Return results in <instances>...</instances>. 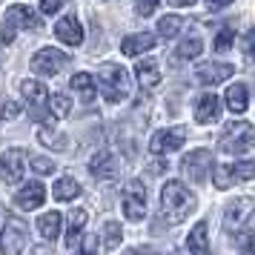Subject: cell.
I'll use <instances>...</instances> for the list:
<instances>
[{"label": "cell", "mask_w": 255, "mask_h": 255, "mask_svg": "<svg viewBox=\"0 0 255 255\" xmlns=\"http://www.w3.org/2000/svg\"><path fill=\"white\" fill-rule=\"evenodd\" d=\"M26 250V227L17 218H9V227L0 235V255H23Z\"/></svg>", "instance_id": "9c48e42d"}, {"label": "cell", "mask_w": 255, "mask_h": 255, "mask_svg": "<svg viewBox=\"0 0 255 255\" xmlns=\"http://www.w3.org/2000/svg\"><path fill=\"white\" fill-rule=\"evenodd\" d=\"M23 172H26V152L23 149H6L0 155V178L6 184L23 181Z\"/></svg>", "instance_id": "ba28073f"}, {"label": "cell", "mask_w": 255, "mask_h": 255, "mask_svg": "<svg viewBox=\"0 0 255 255\" xmlns=\"http://www.w3.org/2000/svg\"><path fill=\"white\" fill-rule=\"evenodd\" d=\"M78 255H98V235H86Z\"/></svg>", "instance_id": "74e56055"}, {"label": "cell", "mask_w": 255, "mask_h": 255, "mask_svg": "<svg viewBox=\"0 0 255 255\" xmlns=\"http://www.w3.org/2000/svg\"><path fill=\"white\" fill-rule=\"evenodd\" d=\"M186 140V129L184 127H169L155 132L149 140V152L152 155H166V152H178Z\"/></svg>", "instance_id": "8992f818"}, {"label": "cell", "mask_w": 255, "mask_h": 255, "mask_svg": "<svg viewBox=\"0 0 255 255\" xmlns=\"http://www.w3.org/2000/svg\"><path fill=\"white\" fill-rule=\"evenodd\" d=\"M195 212V195L181 181H166L161 189V215L166 224H184Z\"/></svg>", "instance_id": "6da1fadb"}, {"label": "cell", "mask_w": 255, "mask_h": 255, "mask_svg": "<svg viewBox=\"0 0 255 255\" xmlns=\"http://www.w3.org/2000/svg\"><path fill=\"white\" fill-rule=\"evenodd\" d=\"M215 186H218V189H230L232 186L230 166H215Z\"/></svg>", "instance_id": "d6a6232c"}, {"label": "cell", "mask_w": 255, "mask_h": 255, "mask_svg": "<svg viewBox=\"0 0 255 255\" xmlns=\"http://www.w3.org/2000/svg\"><path fill=\"white\" fill-rule=\"evenodd\" d=\"M40 20H37V14L29 9V6H9L6 9V17H3V23H0V40L3 43H12L14 35H17V29H37Z\"/></svg>", "instance_id": "277c9868"}, {"label": "cell", "mask_w": 255, "mask_h": 255, "mask_svg": "<svg viewBox=\"0 0 255 255\" xmlns=\"http://www.w3.org/2000/svg\"><path fill=\"white\" fill-rule=\"evenodd\" d=\"M49 109H52L55 118H66L69 109H72V101L66 98V95H52V98H49Z\"/></svg>", "instance_id": "f546056e"}, {"label": "cell", "mask_w": 255, "mask_h": 255, "mask_svg": "<svg viewBox=\"0 0 255 255\" xmlns=\"http://www.w3.org/2000/svg\"><path fill=\"white\" fill-rule=\"evenodd\" d=\"M149 255H152V253H149ZM166 255H172V253H166Z\"/></svg>", "instance_id": "ee69618b"}, {"label": "cell", "mask_w": 255, "mask_h": 255, "mask_svg": "<svg viewBox=\"0 0 255 255\" xmlns=\"http://www.w3.org/2000/svg\"><path fill=\"white\" fill-rule=\"evenodd\" d=\"M209 169H212V155H209L207 149L189 152L184 158V163H181V172H184L189 181H195V184H204V181H207Z\"/></svg>", "instance_id": "52a82bcc"}, {"label": "cell", "mask_w": 255, "mask_h": 255, "mask_svg": "<svg viewBox=\"0 0 255 255\" xmlns=\"http://www.w3.org/2000/svg\"><path fill=\"white\" fill-rule=\"evenodd\" d=\"M152 46H155V35H149V32H135V35H127L121 40V52H124L127 58L143 55V52H149Z\"/></svg>", "instance_id": "e0dca14e"}, {"label": "cell", "mask_w": 255, "mask_h": 255, "mask_svg": "<svg viewBox=\"0 0 255 255\" xmlns=\"http://www.w3.org/2000/svg\"><path fill=\"white\" fill-rule=\"evenodd\" d=\"M221 118V101L215 95H204L195 106V121L198 124H215Z\"/></svg>", "instance_id": "d6986e66"}, {"label": "cell", "mask_w": 255, "mask_h": 255, "mask_svg": "<svg viewBox=\"0 0 255 255\" xmlns=\"http://www.w3.org/2000/svg\"><path fill=\"white\" fill-rule=\"evenodd\" d=\"M232 0H207V6L215 12V9H224V6H230Z\"/></svg>", "instance_id": "ab89813d"}, {"label": "cell", "mask_w": 255, "mask_h": 255, "mask_svg": "<svg viewBox=\"0 0 255 255\" xmlns=\"http://www.w3.org/2000/svg\"><path fill=\"white\" fill-rule=\"evenodd\" d=\"M253 212H255V198H238L224 212V227L230 232H238L247 221L253 218Z\"/></svg>", "instance_id": "30bf717a"}, {"label": "cell", "mask_w": 255, "mask_h": 255, "mask_svg": "<svg viewBox=\"0 0 255 255\" xmlns=\"http://www.w3.org/2000/svg\"><path fill=\"white\" fill-rule=\"evenodd\" d=\"M60 224H63L60 212H46V215L37 218V232H40L46 241H55V238L60 235Z\"/></svg>", "instance_id": "603a6c76"}, {"label": "cell", "mask_w": 255, "mask_h": 255, "mask_svg": "<svg viewBox=\"0 0 255 255\" xmlns=\"http://www.w3.org/2000/svg\"><path fill=\"white\" fill-rule=\"evenodd\" d=\"M43 201H46V186L40 184V181H29V184L20 186L17 195H14V204L20 209H37Z\"/></svg>", "instance_id": "4fadbf2b"}, {"label": "cell", "mask_w": 255, "mask_h": 255, "mask_svg": "<svg viewBox=\"0 0 255 255\" xmlns=\"http://www.w3.org/2000/svg\"><path fill=\"white\" fill-rule=\"evenodd\" d=\"M14 118H20V104L3 101V104H0V121H14Z\"/></svg>", "instance_id": "1f68e13d"}, {"label": "cell", "mask_w": 255, "mask_h": 255, "mask_svg": "<svg viewBox=\"0 0 255 255\" xmlns=\"http://www.w3.org/2000/svg\"><path fill=\"white\" fill-rule=\"evenodd\" d=\"M241 255H255V247H244V253Z\"/></svg>", "instance_id": "b9f144b4"}, {"label": "cell", "mask_w": 255, "mask_h": 255, "mask_svg": "<svg viewBox=\"0 0 255 255\" xmlns=\"http://www.w3.org/2000/svg\"><path fill=\"white\" fill-rule=\"evenodd\" d=\"M29 166L37 169V172H52V169H55V161H49V158H37V155H29Z\"/></svg>", "instance_id": "e575fe53"}, {"label": "cell", "mask_w": 255, "mask_h": 255, "mask_svg": "<svg viewBox=\"0 0 255 255\" xmlns=\"http://www.w3.org/2000/svg\"><path fill=\"white\" fill-rule=\"evenodd\" d=\"M232 181H253L255 178V158H244V161L230 166Z\"/></svg>", "instance_id": "484cf974"}, {"label": "cell", "mask_w": 255, "mask_h": 255, "mask_svg": "<svg viewBox=\"0 0 255 255\" xmlns=\"http://www.w3.org/2000/svg\"><path fill=\"white\" fill-rule=\"evenodd\" d=\"M89 172L98 178V181H115L121 166H118V158L112 152H95L92 161H89Z\"/></svg>", "instance_id": "7c38bea8"}, {"label": "cell", "mask_w": 255, "mask_h": 255, "mask_svg": "<svg viewBox=\"0 0 255 255\" xmlns=\"http://www.w3.org/2000/svg\"><path fill=\"white\" fill-rule=\"evenodd\" d=\"M98 86L109 104H121L129 98V75L118 63H104L98 72Z\"/></svg>", "instance_id": "7a4b0ae2"}, {"label": "cell", "mask_w": 255, "mask_h": 255, "mask_svg": "<svg viewBox=\"0 0 255 255\" xmlns=\"http://www.w3.org/2000/svg\"><path fill=\"white\" fill-rule=\"evenodd\" d=\"M241 49H244V55L250 60H255V26L247 32V37H244V43H241Z\"/></svg>", "instance_id": "8d00e7d4"}, {"label": "cell", "mask_w": 255, "mask_h": 255, "mask_svg": "<svg viewBox=\"0 0 255 255\" xmlns=\"http://www.w3.org/2000/svg\"><path fill=\"white\" fill-rule=\"evenodd\" d=\"M83 224H86V209H75L69 215V230H66V247H75V238L81 235Z\"/></svg>", "instance_id": "4316f807"}, {"label": "cell", "mask_w": 255, "mask_h": 255, "mask_svg": "<svg viewBox=\"0 0 255 255\" xmlns=\"http://www.w3.org/2000/svg\"><path fill=\"white\" fill-rule=\"evenodd\" d=\"M227 106H230V112H235V115H241V112H247V104H250V92H247V86L244 83H232L230 89H227Z\"/></svg>", "instance_id": "44dd1931"}, {"label": "cell", "mask_w": 255, "mask_h": 255, "mask_svg": "<svg viewBox=\"0 0 255 255\" xmlns=\"http://www.w3.org/2000/svg\"><path fill=\"white\" fill-rule=\"evenodd\" d=\"M169 3H172V6H192L195 0H169Z\"/></svg>", "instance_id": "60d3db41"}, {"label": "cell", "mask_w": 255, "mask_h": 255, "mask_svg": "<svg viewBox=\"0 0 255 255\" xmlns=\"http://www.w3.org/2000/svg\"><path fill=\"white\" fill-rule=\"evenodd\" d=\"M66 60L69 58H66L63 52L46 46V49H40L35 58H32V69H35L37 75H43V78H52V75H58V72L66 66Z\"/></svg>", "instance_id": "8fae6325"}, {"label": "cell", "mask_w": 255, "mask_h": 255, "mask_svg": "<svg viewBox=\"0 0 255 255\" xmlns=\"http://www.w3.org/2000/svg\"><path fill=\"white\" fill-rule=\"evenodd\" d=\"M127 255H149V253H143V250H129Z\"/></svg>", "instance_id": "7bdbcfd3"}, {"label": "cell", "mask_w": 255, "mask_h": 255, "mask_svg": "<svg viewBox=\"0 0 255 255\" xmlns=\"http://www.w3.org/2000/svg\"><path fill=\"white\" fill-rule=\"evenodd\" d=\"M204 52V43H201V37L192 35V37H184L181 43H178V58H184V60H192L198 58Z\"/></svg>", "instance_id": "d4e9b609"}, {"label": "cell", "mask_w": 255, "mask_h": 255, "mask_svg": "<svg viewBox=\"0 0 255 255\" xmlns=\"http://www.w3.org/2000/svg\"><path fill=\"white\" fill-rule=\"evenodd\" d=\"M55 35H58V40H63V43L78 46V43H83V26H81V20H78L75 14H66L63 20H58Z\"/></svg>", "instance_id": "2e32d148"}, {"label": "cell", "mask_w": 255, "mask_h": 255, "mask_svg": "<svg viewBox=\"0 0 255 255\" xmlns=\"http://www.w3.org/2000/svg\"><path fill=\"white\" fill-rule=\"evenodd\" d=\"M255 149V127L247 121H232L221 135V152L227 155H244Z\"/></svg>", "instance_id": "3957f363"}, {"label": "cell", "mask_w": 255, "mask_h": 255, "mask_svg": "<svg viewBox=\"0 0 255 255\" xmlns=\"http://www.w3.org/2000/svg\"><path fill=\"white\" fill-rule=\"evenodd\" d=\"M52 195L58 198V201H75V198L81 195V184L75 181V178H60V181H55V186H52Z\"/></svg>", "instance_id": "cb8c5ba5"}, {"label": "cell", "mask_w": 255, "mask_h": 255, "mask_svg": "<svg viewBox=\"0 0 255 255\" xmlns=\"http://www.w3.org/2000/svg\"><path fill=\"white\" fill-rule=\"evenodd\" d=\"M232 72H235V66H230V63H204V66H198V81L204 86H215V83L230 81Z\"/></svg>", "instance_id": "9a60e30c"}, {"label": "cell", "mask_w": 255, "mask_h": 255, "mask_svg": "<svg viewBox=\"0 0 255 255\" xmlns=\"http://www.w3.org/2000/svg\"><path fill=\"white\" fill-rule=\"evenodd\" d=\"M232 43H235V32H232V29H221L218 37L212 40V49L224 55V52H230V49H232Z\"/></svg>", "instance_id": "4dcf8cb0"}, {"label": "cell", "mask_w": 255, "mask_h": 255, "mask_svg": "<svg viewBox=\"0 0 255 255\" xmlns=\"http://www.w3.org/2000/svg\"><path fill=\"white\" fill-rule=\"evenodd\" d=\"M37 138H40L43 146H52V149H66V146H69V140L58 138V132H55V129H49V127L40 129V135H37Z\"/></svg>", "instance_id": "f1b7e54d"}, {"label": "cell", "mask_w": 255, "mask_h": 255, "mask_svg": "<svg viewBox=\"0 0 255 255\" xmlns=\"http://www.w3.org/2000/svg\"><path fill=\"white\" fill-rule=\"evenodd\" d=\"M60 6H63V0H40V12H43V14L60 12Z\"/></svg>", "instance_id": "f35d334b"}, {"label": "cell", "mask_w": 255, "mask_h": 255, "mask_svg": "<svg viewBox=\"0 0 255 255\" xmlns=\"http://www.w3.org/2000/svg\"><path fill=\"white\" fill-rule=\"evenodd\" d=\"M186 250H189V255H212L209 253V241H207V221H198L195 227L189 230Z\"/></svg>", "instance_id": "ac0fdd59"}, {"label": "cell", "mask_w": 255, "mask_h": 255, "mask_svg": "<svg viewBox=\"0 0 255 255\" xmlns=\"http://www.w3.org/2000/svg\"><path fill=\"white\" fill-rule=\"evenodd\" d=\"M118 244H121V227H118L115 221H109V224H106V247L115 250Z\"/></svg>", "instance_id": "836d02e7"}, {"label": "cell", "mask_w": 255, "mask_h": 255, "mask_svg": "<svg viewBox=\"0 0 255 255\" xmlns=\"http://www.w3.org/2000/svg\"><path fill=\"white\" fill-rule=\"evenodd\" d=\"M72 89L78 92V98H81L83 104H92L95 101V78L92 75H86V72H78L75 78H72Z\"/></svg>", "instance_id": "7402d4cb"}, {"label": "cell", "mask_w": 255, "mask_h": 255, "mask_svg": "<svg viewBox=\"0 0 255 255\" xmlns=\"http://www.w3.org/2000/svg\"><path fill=\"white\" fill-rule=\"evenodd\" d=\"M135 78L143 89H152V86H158L161 83V66H158V60H140L138 66H135Z\"/></svg>", "instance_id": "ffe728a7"}, {"label": "cell", "mask_w": 255, "mask_h": 255, "mask_svg": "<svg viewBox=\"0 0 255 255\" xmlns=\"http://www.w3.org/2000/svg\"><path fill=\"white\" fill-rule=\"evenodd\" d=\"M158 3H161V0H135V12H138L140 17H146V14H152L158 9Z\"/></svg>", "instance_id": "d590c367"}, {"label": "cell", "mask_w": 255, "mask_h": 255, "mask_svg": "<svg viewBox=\"0 0 255 255\" xmlns=\"http://www.w3.org/2000/svg\"><path fill=\"white\" fill-rule=\"evenodd\" d=\"M20 89H23V98H26V101L35 106V112H32V115H35V118H43V115H46V106H49L46 86H43L40 81H23V83H20Z\"/></svg>", "instance_id": "5bb4252c"}, {"label": "cell", "mask_w": 255, "mask_h": 255, "mask_svg": "<svg viewBox=\"0 0 255 255\" xmlns=\"http://www.w3.org/2000/svg\"><path fill=\"white\" fill-rule=\"evenodd\" d=\"M121 201H124V215L129 221H140L146 215V189L140 181H127L121 189Z\"/></svg>", "instance_id": "5b68a950"}, {"label": "cell", "mask_w": 255, "mask_h": 255, "mask_svg": "<svg viewBox=\"0 0 255 255\" xmlns=\"http://www.w3.org/2000/svg\"><path fill=\"white\" fill-rule=\"evenodd\" d=\"M181 26H184V20H181L178 14H166V17L158 20V35L161 37H175L178 32H181Z\"/></svg>", "instance_id": "83f0119b"}]
</instances>
